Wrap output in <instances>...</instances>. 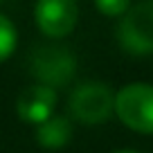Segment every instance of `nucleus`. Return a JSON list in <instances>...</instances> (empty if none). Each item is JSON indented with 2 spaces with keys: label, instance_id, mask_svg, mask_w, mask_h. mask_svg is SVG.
<instances>
[{
  "label": "nucleus",
  "instance_id": "nucleus-9",
  "mask_svg": "<svg viewBox=\"0 0 153 153\" xmlns=\"http://www.w3.org/2000/svg\"><path fill=\"white\" fill-rule=\"evenodd\" d=\"M95 5L104 16H122L128 9L131 0H95Z\"/></svg>",
  "mask_w": 153,
  "mask_h": 153
},
{
  "label": "nucleus",
  "instance_id": "nucleus-1",
  "mask_svg": "<svg viewBox=\"0 0 153 153\" xmlns=\"http://www.w3.org/2000/svg\"><path fill=\"white\" fill-rule=\"evenodd\" d=\"M115 113L135 133L153 135V86L128 83L115 95Z\"/></svg>",
  "mask_w": 153,
  "mask_h": 153
},
{
  "label": "nucleus",
  "instance_id": "nucleus-2",
  "mask_svg": "<svg viewBox=\"0 0 153 153\" xmlns=\"http://www.w3.org/2000/svg\"><path fill=\"white\" fill-rule=\"evenodd\" d=\"M70 113L81 124H104L115 113V95L101 81L81 83L70 95Z\"/></svg>",
  "mask_w": 153,
  "mask_h": 153
},
{
  "label": "nucleus",
  "instance_id": "nucleus-5",
  "mask_svg": "<svg viewBox=\"0 0 153 153\" xmlns=\"http://www.w3.org/2000/svg\"><path fill=\"white\" fill-rule=\"evenodd\" d=\"M34 16L43 34L52 38H63L74 29L76 18H79V7L74 0H38Z\"/></svg>",
  "mask_w": 153,
  "mask_h": 153
},
{
  "label": "nucleus",
  "instance_id": "nucleus-4",
  "mask_svg": "<svg viewBox=\"0 0 153 153\" xmlns=\"http://www.w3.org/2000/svg\"><path fill=\"white\" fill-rule=\"evenodd\" d=\"M29 68H32V74L38 79V83L56 90L59 86L70 83L76 70V61L68 48L48 45V48H36V52L29 59Z\"/></svg>",
  "mask_w": 153,
  "mask_h": 153
},
{
  "label": "nucleus",
  "instance_id": "nucleus-10",
  "mask_svg": "<svg viewBox=\"0 0 153 153\" xmlns=\"http://www.w3.org/2000/svg\"><path fill=\"white\" fill-rule=\"evenodd\" d=\"M115 153H135V151H115Z\"/></svg>",
  "mask_w": 153,
  "mask_h": 153
},
{
  "label": "nucleus",
  "instance_id": "nucleus-8",
  "mask_svg": "<svg viewBox=\"0 0 153 153\" xmlns=\"http://www.w3.org/2000/svg\"><path fill=\"white\" fill-rule=\"evenodd\" d=\"M16 41H18V36H16L14 23L7 16L0 14V61H5V59H9L14 54Z\"/></svg>",
  "mask_w": 153,
  "mask_h": 153
},
{
  "label": "nucleus",
  "instance_id": "nucleus-3",
  "mask_svg": "<svg viewBox=\"0 0 153 153\" xmlns=\"http://www.w3.org/2000/svg\"><path fill=\"white\" fill-rule=\"evenodd\" d=\"M117 38L128 54H153V0H144L122 14Z\"/></svg>",
  "mask_w": 153,
  "mask_h": 153
},
{
  "label": "nucleus",
  "instance_id": "nucleus-7",
  "mask_svg": "<svg viewBox=\"0 0 153 153\" xmlns=\"http://www.w3.org/2000/svg\"><path fill=\"white\" fill-rule=\"evenodd\" d=\"M36 140L43 149H63L72 140V124L70 120L61 117V115H52L45 122H41L36 128Z\"/></svg>",
  "mask_w": 153,
  "mask_h": 153
},
{
  "label": "nucleus",
  "instance_id": "nucleus-6",
  "mask_svg": "<svg viewBox=\"0 0 153 153\" xmlns=\"http://www.w3.org/2000/svg\"><path fill=\"white\" fill-rule=\"evenodd\" d=\"M54 108H56V90L50 86H43V83L25 88L16 101L18 117L27 124H36V126L45 122L48 117H52Z\"/></svg>",
  "mask_w": 153,
  "mask_h": 153
}]
</instances>
